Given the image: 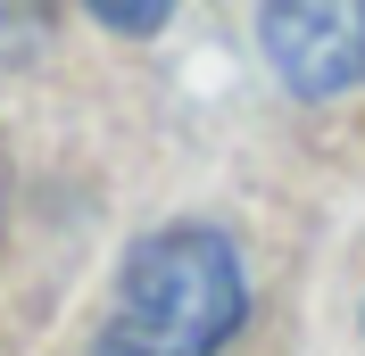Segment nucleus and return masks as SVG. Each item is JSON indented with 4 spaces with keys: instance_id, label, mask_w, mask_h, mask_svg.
<instances>
[{
    "instance_id": "2",
    "label": "nucleus",
    "mask_w": 365,
    "mask_h": 356,
    "mask_svg": "<svg viewBox=\"0 0 365 356\" xmlns=\"http://www.w3.org/2000/svg\"><path fill=\"white\" fill-rule=\"evenodd\" d=\"M257 42L282 67V83L307 91V100H332V91L365 83V0H332V9H266L257 17Z\"/></svg>"
},
{
    "instance_id": "1",
    "label": "nucleus",
    "mask_w": 365,
    "mask_h": 356,
    "mask_svg": "<svg viewBox=\"0 0 365 356\" xmlns=\"http://www.w3.org/2000/svg\"><path fill=\"white\" fill-rule=\"evenodd\" d=\"M250 315V282L225 232L166 224L125 257L116 307L91 340V356H216Z\"/></svg>"
},
{
    "instance_id": "3",
    "label": "nucleus",
    "mask_w": 365,
    "mask_h": 356,
    "mask_svg": "<svg viewBox=\"0 0 365 356\" xmlns=\"http://www.w3.org/2000/svg\"><path fill=\"white\" fill-rule=\"evenodd\" d=\"M100 25H116V33H158L166 9H125V0H100Z\"/></svg>"
},
{
    "instance_id": "4",
    "label": "nucleus",
    "mask_w": 365,
    "mask_h": 356,
    "mask_svg": "<svg viewBox=\"0 0 365 356\" xmlns=\"http://www.w3.org/2000/svg\"><path fill=\"white\" fill-rule=\"evenodd\" d=\"M0 199H9V174H0Z\"/></svg>"
}]
</instances>
